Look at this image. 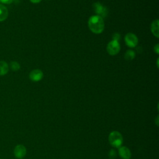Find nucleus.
Masks as SVG:
<instances>
[{
	"label": "nucleus",
	"mask_w": 159,
	"mask_h": 159,
	"mask_svg": "<svg viewBox=\"0 0 159 159\" xmlns=\"http://www.w3.org/2000/svg\"><path fill=\"white\" fill-rule=\"evenodd\" d=\"M119 154L122 159H130L131 152L127 147H120L119 148Z\"/></svg>",
	"instance_id": "6e6552de"
},
{
	"label": "nucleus",
	"mask_w": 159,
	"mask_h": 159,
	"mask_svg": "<svg viewBox=\"0 0 159 159\" xmlns=\"http://www.w3.org/2000/svg\"><path fill=\"white\" fill-rule=\"evenodd\" d=\"M93 9L97 15L101 16V17H106L107 14V9L99 2H95L93 4Z\"/></svg>",
	"instance_id": "423d86ee"
},
{
	"label": "nucleus",
	"mask_w": 159,
	"mask_h": 159,
	"mask_svg": "<svg viewBox=\"0 0 159 159\" xmlns=\"http://www.w3.org/2000/svg\"><path fill=\"white\" fill-rule=\"evenodd\" d=\"M119 39H120V35H119L118 34H114L113 35V39H112V40L118 41V40H119Z\"/></svg>",
	"instance_id": "dca6fc26"
},
{
	"label": "nucleus",
	"mask_w": 159,
	"mask_h": 159,
	"mask_svg": "<svg viewBox=\"0 0 159 159\" xmlns=\"http://www.w3.org/2000/svg\"><path fill=\"white\" fill-rule=\"evenodd\" d=\"M120 50V46L118 41L112 40L107 46V51L111 55H115L119 53Z\"/></svg>",
	"instance_id": "7ed1b4c3"
},
{
	"label": "nucleus",
	"mask_w": 159,
	"mask_h": 159,
	"mask_svg": "<svg viewBox=\"0 0 159 159\" xmlns=\"http://www.w3.org/2000/svg\"><path fill=\"white\" fill-rule=\"evenodd\" d=\"M124 39L126 45L129 47H135L138 43L137 37L132 33H127Z\"/></svg>",
	"instance_id": "20e7f679"
},
{
	"label": "nucleus",
	"mask_w": 159,
	"mask_h": 159,
	"mask_svg": "<svg viewBox=\"0 0 159 159\" xmlns=\"http://www.w3.org/2000/svg\"><path fill=\"white\" fill-rule=\"evenodd\" d=\"M26 148L21 144L17 145L14 149V154L17 158L21 159L24 158L26 155Z\"/></svg>",
	"instance_id": "39448f33"
},
{
	"label": "nucleus",
	"mask_w": 159,
	"mask_h": 159,
	"mask_svg": "<svg viewBox=\"0 0 159 159\" xmlns=\"http://www.w3.org/2000/svg\"><path fill=\"white\" fill-rule=\"evenodd\" d=\"M8 16V10L2 4H0V22L5 20Z\"/></svg>",
	"instance_id": "9d476101"
},
{
	"label": "nucleus",
	"mask_w": 159,
	"mask_h": 159,
	"mask_svg": "<svg viewBox=\"0 0 159 159\" xmlns=\"http://www.w3.org/2000/svg\"><path fill=\"white\" fill-rule=\"evenodd\" d=\"M109 142L112 147L119 148L123 143L122 135L117 131H112L109 135Z\"/></svg>",
	"instance_id": "f03ea898"
},
{
	"label": "nucleus",
	"mask_w": 159,
	"mask_h": 159,
	"mask_svg": "<svg viewBox=\"0 0 159 159\" xmlns=\"http://www.w3.org/2000/svg\"><path fill=\"white\" fill-rule=\"evenodd\" d=\"M0 159H1V158H0Z\"/></svg>",
	"instance_id": "6ab92c4d"
},
{
	"label": "nucleus",
	"mask_w": 159,
	"mask_h": 159,
	"mask_svg": "<svg viewBox=\"0 0 159 159\" xmlns=\"http://www.w3.org/2000/svg\"><path fill=\"white\" fill-rule=\"evenodd\" d=\"M10 67H11V69L14 71H16L17 70H19L20 69V65L18 62L16 61H11L10 63Z\"/></svg>",
	"instance_id": "ddd939ff"
},
{
	"label": "nucleus",
	"mask_w": 159,
	"mask_h": 159,
	"mask_svg": "<svg viewBox=\"0 0 159 159\" xmlns=\"http://www.w3.org/2000/svg\"><path fill=\"white\" fill-rule=\"evenodd\" d=\"M150 29L153 35L155 36L157 38H158L159 32H158V19L155 20L152 22Z\"/></svg>",
	"instance_id": "1a4fd4ad"
},
{
	"label": "nucleus",
	"mask_w": 159,
	"mask_h": 159,
	"mask_svg": "<svg viewBox=\"0 0 159 159\" xmlns=\"http://www.w3.org/2000/svg\"><path fill=\"white\" fill-rule=\"evenodd\" d=\"M9 66L7 63L4 61H0V76L7 74Z\"/></svg>",
	"instance_id": "9b49d317"
},
{
	"label": "nucleus",
	"mask_w": 159,
	"mask_h": 159,
	"mask_svg": "<svg viewBox=\"0 0 159 159\" xmlns=\"http://www.w3.org/2000/svg\"><path fill=\"white\" fill-rule=\"evenodd\" d=\"M32 3H39L42 0H30Z\"/></svg>",
	"instance_id": "a211bd4d"
},
{
	"label": "nucleus",
	"mask_w": 159,
	"mask_h": 159,
	"mask_svg": "<svg viewBox=\"0 0 159 159\" xmlns=\"http://www.w3.org/2000/svg\"><path fill=\"white\" fill-rule=\"evenodd\" d=\"M43 72L39 69L32 70L29 74V78L33 81H39L43 78Z\"/></svg>",
	"instance_id": "0eeeda50"
},
{
	"label": "nucleus",
	"mask_w": 159,
	"mask_h": 159,
	"mask_svg": "<svg viewBox=\"0 0 159 159\" xmlns=\"http://www.w3.org/2000/svg\"><path fill=\"white\" fill-rule=\"evenodd\" d=\"M89 29L94 34H101L104 29L102 17L98 15L91 16L88 20Z\"/></svg>",
	"instance_id": "f257e3e1"
},
{
	"label": "nucleus",
	"mask_w": 159,
	"mask_h": 159,
	"mask_svg": "<svg viewBox=\"0 0 159 159\" xmlns=\"http://www.w3.org/2000/svg\"><path fill=\"white\" fill-rule=\"evenodd\" d=\"M116 152L114 150V149H112L110 150L109 153V157L111 158V159H114L116 157Z\"/></svg>",
	"instance_id": "4468645a"
},
{
	"label": "nucleus",
	"mask_w": 159,
	"mask_h": 159,
	"mask_svg": "<svg viewBox=\"0 0 159 159\" xmlns=\"http://www.w3.org/2000/svg\"><path fill=\"white\" fill-rule=\"evenodd\" d=\"M13 0H0V2L2 4H10Z\"/></svg>",
	"instance_id": "2eb2a0df"
},
{
	"label": "nucleus",
	"mask_w": 159,
	"mask_h": 159,
	"mask_svg": "<svg viewBox=\"0 0 159 159\" xmlns=\"http://www.w3.org/2000/svg\"><path fill=\"white\" fill-rule=\"evenodd\" d=\"M135 53L133 50H129L126 52V53L124 55V58L127 60H132L135 58Z\"/></svg>",
	"instance_id": "f8f14e48"
},
{
	"label": "nucleus",
	"mask_w": 159,
	"mask_h": 159,
	"mask_svg": "<svg viewBox=\"0 0 159 159\" xmlns=\"http://www.w3.org/2000/svg\"><path fill=\"white\" fill-rule=\"evenodd\" d=\"M154 50L155 51V52H156L157 53H158V52H159V50H158V44H157V45L154 47Z\"/></svg>",
	"instance_id": "f3484780"
}]
</instances>
